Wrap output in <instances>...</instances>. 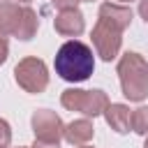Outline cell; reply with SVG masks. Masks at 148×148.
Wrapping results in <instances>:
<instances>
[{
    "label": "cell",
    "mask_w": 148,
    "mask_h": 148,
    "mask_svg": "<svg viewBox=\"0 0 148 148\" xmlns=\"http://www.w3.org/2000/svg\"><path fill=\"white\" fill-rule=\"evenodd\" d=\"M53 67L56 74L69 83H81L86 79H90V74L95 72V56L92 49L79 39H67L53 58Z\"/></svg>",
    "instance_id": "cell-1"
},
{
    "label": "cell",
    "mask_w": 148,
    "mask_h": 148,
    "mask_svg": "<svg viewBox=\"0 0 148 148\" xmlns=\"http://www.w3.org/2000/svg\"><path fill=\"white\" fill-rule=\"evenodd\" d=\"M116 72L120 79L123 95L130 102H141L148 97V62L139 53L127 51L125 56H120Z\"/></svg>",
    "instance_id": "cell-2"
},
{
    "label": "cell",
    "mask_w": 148,
    "mask_h": 148,
    "mask_svg": "<svg viewBox=\"0 0 148 148\" xmlns=\"http://www.w3.org/2000/svg\"><path fill=\"white\" fill-rule=\"evenodd\" d=\"M60 104L67 111H79L86 118L104 116V109L109 106V97L104 90H81V88H67L60 95Z\"/></svg>",
    "instance_id": "cell-3"
},
{
    "label": "cell",
    "mask_w": 148,
    "mask_h": 148,
    "mask_svg": "<svg viewBox=\"0 0 148 148\" xmlns=\"http://www.w3.org/2000/svg\"><path fill=\"white\" fill-rule=\"evenodd\" d=\"M14 79L16 83L25 90V92H42L46 86H49V67L42 58H35V56H28L23 60L16 62L14 67Z\"/></svg>",
    "instance_id": "cell-4"
},
{
    "label": "cell",
    "mask_w": 148,
    "mask_h": 148,
    "mask_svg": "<svg viewBox=\"0 0 148 148\" xmlns=\"http://www.w3.org/2000/svg\"><path fill=\"white\" fill-rule=\"evenodd\" d=\"M92 46H95V53L104 60V62H111L113 58H118L120 53V44H123V30L109 25V23H102L97 21L92 32Z\"/></svg>",
    "instance_id": "cell-5"
},
{
    "label": "cell",
    "mask_w": 148,
    "mask_h": 148,
    "mask_svg": "<svg viewBox=\"0 0 148 148\" xmlns=\"http://www.w3.org/2000/svg\"><path fill=\"white\" fill-rule=\"evenodd\" d=\"M30 125H32L35 139H39V141L60 143V139L65 134V125H62L60 116L56 111H49V109H37L30 118Z\"/></svg>",
    "instance_id": "cell-6"
},
{
    "label": "cell",
    "mask_w": 148,
    "mask_h": 148,
    "mask_svg": "<svg viewBox=\"0 0 148 148\" xmlns=\"http://www.w3.org/2000/svg\"><path fill=\"white\" fill-rule=\"evenodd\" d=\"M97 21L102 23H109L118 30H127L130 23H132V9L127 5H116V2H102L99 5V12H97Z\"/></svg>",
    "instance_id": "cell-7"
},
{
    "label": "cell",
    "mask_w": 148,
    "mask_h": 148,
    "mask_svg": "<svg viewBox=\"0 0 148 148\" xmlns=\"http://www.w3.org/2000/svg\"><path fill=\"white\" fill-rule=\"evenodd\" d=\"M53 28L62 37H79L83 32V28H86V18H83V14L79 9H65V12L56 14Z\"/></svg>",
    "instance_id": "cell-8"
},
{
    "label": "cell",
    "mask_w": 148,
    "mask_h": 148,
    "mask_svg": "<svg viewBox=\"0 0 148 148\" xmlns=\"http://www.w3.org/2000/svg\"><path fill=\"white\" fill-rule=\"evenodd\" d=\"M21 16H23V7L14 0H0V35H14L16 37V30H18V23H21Z\"/></svg>",
    "instance_id": "cell-9"
},
{
    "label": "cell",
    "mask_w": 148,
    "mask_h": 148,
    "mask_svg": "<svg viewBox=\"0 0 148 148\" xmlns=\"http://www.w3.org/2000/svg\"><path fill=\"white\" fill-rule=\"evenodd\" d=\"M104 120L118 134H127L132 130V111L125 104H109L104 109Z\"/></svg>",
    "instance_id": "cell-10"
},
{
    "label": "cell",
    "mask_w": 148,
    "mask_h": 148,
    "mask_svg": "<svg viewBox=\"0 0 148 148\" xmlns=\"http://www.w3.org/2000/svg\"><path fill=\"white\" fill-rule=\"evenodd\" d=\"M95 136V125L88 120V118H79V120H72L69 125H65V134L62 139L72 146H86L90 139Z\"/></svg>",
    "instance_id": "cell-11"
},
{
    "label": "cell",
    "mask_w": 148,
    "mask_h": 148,
    "mask_svg": "<svg viewBox=\"0 0 148 148\" xmlns=\"http://www.w3.org/2000/svg\"><path fill=\"white\" fill-rule=\"evenodd\" d=\"M37 28H39V18H37V12L28 5H23V16H21V23H18V30H16V39L21 42H30L35 35H37Z\"/></svg>",
    "instance_id": "cell-12"
},
{
    "label": "cell",
    "mask_w": 148,
    "mask_h": 148,
    "mask_svg": "<svg viewBox=\"0 0 148 148\" xmlns=\"http://www.w3.org/2000/svg\"><path fill=\"white\" fill-rule=\"evenodd\" d=\"M132 132L148 136V106H139L132 111Z\"/></svg>",
    "instance_id": "cell-13"
},
{
    "label": "cell",
    "mask_w": 148,
    "mask_h": 148,
    "mask_svg": "<svg viewBox=\"0 0 148 148\" xmlns=\"http://www.w3.org/2000/svg\"><path fill=\"white\" fill-rule=\"evenodd\" d=\"M12 141V127L5 118H0V148H7Z\"/></svg>",
    "instance_id": "cell-14"
},
{
    "label": "cell",
    "mask_w": 148,
    "mask_h": 148,
    "mask_svg": "<svg viewBox=\"0 0 148 148\" xmlns=\"http://www.w3.org/2000/svg\"><path fill=\"white\" fill-rule=\"evenodd\" d=\"M51 5H53L58 12H65V9H76L79 0H51Z\"/></svg>",
    "instance_id": "cell-15"
},
{
    "label": "cell",
    "mask_w": 148,
    "mask_h": 148,
    "mask_svg": "<svg viewBox=\"0 0 148 148\" xmlns=\"http://www.w3.org/2000/svg\"><path fill=\"white\" fill-rule=\"evenodd\" d=\"M7 56H9V44H7V37H5V35H0V65L7 60Z\"/></svg>",
    "instance_id": "cell-16"
},
{
    "label": "cell",
    "mask_w": 148,
    "mask_h": 148,
    "mask_svg": "<svg viewBox=\"0 0 148 148\" xmlns=\"http://www.w3.org/2000/svg\"><path fill=\"white\" fill-rule=\"evenodd\" d=\"M30 148H60V143H53V141H39V139H35V143H32Z\"/></svg>",
    "instance_id": "cell-17"
},
{
    "label": "cell",
    "mask_w": 148,
    "mask_h": 148,
    "mask_svg": "<svg viewBox=\"0 0 148 148\" xmlns=\"http://www.w3.org/2000/svg\"><path fill=\"white\" fill-rule=\"evenodd\" d=\"M139 14H141V18L148 23V0H139Z\"/></svg>",
    "instance_id": "cell-18"
},
{
    "label": "cell",
    "mask_w": 148,
    "mask_h": 148,
    "mask_svg": "<svg viewBox=\"0 0 148 148\" xmlns=\"http://www.w3.org/2000/svg\"><path fill=\"white\" fill-rule=\"evenodd\" d=\"M14 2H23V5H28V2H32V0H14Z\"/></svg>",
    "instance_id": "cell-19"
},
{
    "label": "cell",
    "mask_w": 148,
    "mask_h": 148,
    "mask_svg": "<svg viewBox=\"0 0 148 148\" xmlns=\"http://www.w3.org/2000/svg\"><path fill=\"white\" fill-rule=\"evenodd\" d=\"M143 148H148V136H146V141H143Z\"/></svg>",
    "instance_id": "cell-20"
},
{
    "label": "cell",
    "mask_w": 148,
    "mask_h": 148,
    "mask_svg": "<svg viewBox=\"0 0 148 148\" xmlns=\"http://www.w3.org/2000/svg\"><path fill=\"white\" fill-rule=\"evenodd\" d=\"M79 2H95V0H79Z\"/></svg>",
    "instance_id": "cell-21"
},
{
    "label": "cell",
    "mask_w": 148,
    "mask_h": 148,
    "mask_svg": "<svg viewBox=\"0 0 148 148\" xmlns=\"http://www.w3.org/2000/svg\"><path fill=\"white\" fill-rule=\"evenodd\" d=\"M118 2H132V0H118Z\"/></svg>",
    "instance_id": "cell-22"
},
{
    "label": "cell",
    "mask_w": 148,
    "mask_h": 148,
    "mask_svg": "<svg viewBox=\"0 0 148 148\" xmlns=\"http://www.w3.org/2000/svg\"><path fill=\"white\" fill-rule=\"evenodd\" d=\"M79 148H92V146H79Z\"/></svg>",
    "instance_id": "cell-23"
},
{
    "label": "cell",
    "mask_w": 148,
    "mask_h": 148,
    "mask_svg": "<svg viewBox=\"0 0 148 148\" xmlns=\"http://www.w3.org/2000/svg\"><path fill=\"white\" fill-rule=\"evenodd\" d=\"M7 148H9V146H7ZM18 148H25V146H18Z\"/></svg>",
    "instance_id": "cell-24"
}]
</instances>
